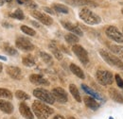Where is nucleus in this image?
<instances>
[{
  "instance_id": "20e7f679",
  "label": "nucleus",
  "mask_w": 123,
  "mask_h": 119,
  "mask_svg": "<svg viewBox=\"0 0 123 119\" xmlns=\"http://www.w3.org/2000/svg\"><path fill=\"white\" fill-rule=\"evenodd\" d=\"M33 95L37 97L38 99H40L41 101H44L47 104H53L55 102V99L52 94L42 88H37V89L33 90Z\"/></svg>"
},
{
  "instance_id": "c756f323",
  "label": "nucleus",
  "mask_w": 123,
  "mask_h": 119,
  "mask_svg": "<svg viewBox=\"0 0 123 119\" xmlns=\"http://www.w3.org/2000/svg\"><path fill=\"white\" fill-rule=\"evenodd\" d=\"M15 96L18 99H21V100H28V99H30V95L28 94H26L25 92L20 91V90L16 91Z\"/></svg>"
},
{
  "instance_id": "393cba45",
  "label": "nucleus",
  "mask_w": 123,
  "mask_h": 119,
  "mask_svg": "<svg viewBox=\"0 0 123 119\" xmlns=\"http://www.w3.org/2000/svg\"><path fill=\"white\" fill-rule=\"evenodd\" d=\"M12 99V94L10 90L5 89V88H0V99Z\"/></svg>"
},
{
  "instance_id": "473e14b6",
  "label": "nucleus",
  "mask_w": 123,
  "mask_h": 119,
  "mask_svg": "<svg viewBox=\"0 0 123 119\" xmlns=\"http://www.w3.org/2000/svg\"><path fill=\"white\" fill-rule=\"evenodd\" d=\"M115 78H116V81H117V86L123 90V79H122V77H120L118 74H116V76H115Z\"/></svg>"
},
{
  "instance_id": "72a5a7b5",
  "label": "nucleus",
  "mask_w": 123,
  "mask_h": 119,
  "mask_svg": "<svg viewBox=\"0 0 123 119\" xmlns=\"http://www.w3.org/2000/svg\"><path fill=\"white\" fill-rule=\"evenodd\" d=\"M5 50L10 55H16L17 54V51H16L13 47H12V46H6L5 47Z\"/></svg>"
},
{
  "instance_id": "0eeeda50",
  "label": "nucleus",
  "mask_w": 123,
  "mask_h": 119,
  "mask_svg": "<svg viewBox=\"0 0 123 119\" xmlns=\"http://www.w3.org/2000/svg\"><path fill=\"white\" fill-rule=\"evenodd\" d=\"M105 33L110 39L117 43H123V34L118 30L117 28L110 26L105 30Z\"/></svg>"
},
{
  "instance_id": "ea45409f",
  "label": "nucleus",
  "mask_w": 123,
  "mask_h": 119,
  "mask_svg": "<svg viewBox=\"0 0 123 119\" xmlns=\"http://www.w3.org/2000/svg\"><path fill=\"white\" fill-rule=\"evenodd\" d=\"M4 1H5V2H8V3H10V2H12V0H4Z\"/></svg>"
},
{
  "instance_id": "37998d69",
  "label": "nucleus",
  "mask_w": 123,
  "mask_h": 119,
  "mask_svg": "<svg viewBox=\"0 0 123 119\" xmlns=\"http://www.w3.org/2000/svg\"><path fill=\"white\" fill-rule=\"evenodd\" d=\"M122 32H123V28H122Z\"/></svg>"
},
{
  "instance_id": "6e6552de",
  "label": "nucleus",
  "mask_w": 123,
  "mask_h": 119,
  "mask_svg": "<svg viewBox=\"0 0 123 119\" xmlns=\"http://www.w3.org/2000/svg\"><path fill=\"white\" fill-rule=\"evenodd\" d=\"M16 47L24 51H31L34 49V45H32L31 41L24 37H18L15 41Z\"/></svg>"
},
{
  "instance_id": "c03bdc74",
  "label": "nucleus",
  "mask_w": 123,
  "mask_h": 119,
  "mask_svg": "<svg viewBox=\"0 0 123 119\" xmlns=\"http://www.w3.org/2000/svg\"><path fill=\"white\" fill-rule=\"evenodd\" d=\"M12 119H15V118H12Z\"/></svg>"
},
{
  "instance_id": "b1692460",
  "label": "nucleus",
  "mask_w": 123,
  "mask_h": 119,
  "mask_svg": "<svg viewBox=\"0 0 123 119\" xmlns=\"http://www.w3.org/2000/svg\"><path fill=\"white\" fill-rule=\"evenodd\" d=\"M22 62H23L24 65H26L28 67H32V66L35 65V60L31 55H27V56L23 57Z\"/></svg>"
},
{
  "instance_id": "39448f33",
  "label": "nucleus",
  "mask_w": 123,
  "mask_h": 119,
  "mask_svg": "<svg viewBox=\"0 0 123 119\" xmlns=\"http://www.w3.org/2000/svg\"><path fill=\"white\" fill-rule=\"evenodd\" d=\"M96 77H97L98 81L101 85H104V86L111 85L114 80L113 74L107 70H98L96 73Z\"/></svg>"
},
{
  "instance_id": "412c9836",
  "label": "nucleus",
  "mask_w": 123,
  "mask_h": 119,
  "mask_svg": "<svg viewBox=\"0 0 123 119\" xmlns=\"http://www.w3.org/2000/svg\"><path fill=\"white\" fill-rule=\"evenodd\" d=\"M49 49L51 50V52H52V54L55 56V58L57 60H61L62 59V52L59 50V48L56 46V45H54L53 43L52 44H50L49 45Z\"/></svg>"
},
{
  "instance_id": "9b49d317",
  "label": "nucleus",
  "mask_w": 123,
  "mask_h": 119,
  "mask_svg": "<svg viewBox=\"0 0 123 119\" xmlns=\"http://www.w3.org/2000/svg\"><path fill=\"white\" fill-rule=\"evenodd\" d=\"M52 95L54 99H56L60 103H65L67 101V94L64 90L61 87H57L52 90Z\"/></svg>"
},
{
  "instance_id": "c85d7f7f",
  "label": "nucleus",
  "mask_w": 123,
  "mask_h": 119,
  "mask_svg": "<svg viewBox=\"0 0 123 119\" xmlns=\"http://www.w3.org/2000/svg\"><path fill=\"white\" fill-rule=\"evenodd\" d=\"M21 30H22L25 34H27V35H29V36H34V35L36 34L35 30H33V29H31L30 27H28V26H25V25L21 26Z\"/></svg>"
},
{
  "instance_id": "f257e3e1",
  "label": "nucleus",
  "mask_w": 123,
  "mask_h": 119,
  "mask_svg": "<svg viewBox=\"0 0 123 119\" xmlns=\"http://www.w3.org/2000/svg\"><path fill=\"white\" fill-rule=\"evenodd\" d=\"M32 110L34 114L38 119H47V117L54 113L53 109H51L49 106L45 105L43 102L36 100L32 104Z\"/></svg>"
},
{
  "instance_id": "f3484780",
  "label": "nucleus",
  "mask_w": 123,
  "mask_h": 119,
  "mask_svg": "<svg viewBox=\"0 0 123 119\" xmlns=\"http://www.w3.org/2000/svg\"><path fill=\"white\" fill-rule=\"evenodd\" d=\"M109 95L113 100H115L117 103H123V95L115 88L109 89Z\"/></svg>"
},
{
  "instance_id": "1a4fd4ad",
  "label": "nucleus",
  "mask_w": 123,
  "mask_h": 119,
  "mask_svg": "<svg viewBox=\"0 0 123 119\" xmlns=\"http://www.w3.org/2000/svg\"><path fill=\"white\" fill-rule=\"evenodd\" d=\"M31 15H32L34 18H36L37 20H39L42 24L46 25V26H50V25H52V23H53V19H52L49 15L46 14V13H43V12H41L33 11V12H31Z\"/></svg>"
},
{
  "instance_id": "c9c22d12",
  "label": "nucleus",
  "mask_w": 123,
  "mask_h": 119,
  "mask_svg": "<svg viewBox=\"0 0 123 119\" xmlns=\"http://www.w3.org/2000/svg\"><path fill=\"white\" fill-rule=\"evenodd\" d=\"M45 10H46V12H50V13H51V14H52V13H53V12H52V11H51V10H49V9H47V8H45Z\"/></svg>"
},
{
  "instance_id": "5701e85b",
  "label": "nucleus",
  "mask_w": 123,
  "mask_h": 119,
  "mask_svg": "<svg viewBox=\"0 0 123 119\" xmlns=\"http://www.w3.org/2000/svg\"><path fill=\"white\" fill-rule=\"evenodd\" d=\"M69 91H70L71 95H73V97L77 100L78 102H80V101H81V98H80L79 90H78L76 85H74V84H70V85H69Z\"/></svg>"
},
{
  "instance_id": "58836bf2",
  "label": "nucleus",
  "mask_w": 123,
  "mask_h": 119,
  "mask_svg": "<svg viewBox=\"0 0 123 119\" xmlns=\"http://www.w3.org/2000/svg\"><path fill=\"white\" fill-rule=\"evenodd\" d=\"M2 69H3V66H2V64H1V63H0V72H1V71H2Z\"/></svg>"
},
{
  "instance_id": "4468645a",
  "label": "nucleus",
  "mask_w": 123,
  "mask_h": 119,
  "mask_svg": "<svg viewBox=\"0 0 123 119\" xmlns=\"http://www.w3.org/2000/svg\"><path fill=\"white\" fill-rule=\"evenodd\" d=\"M6 71H7V74L14 79H21L23 77L21 69L16 66H9V67H7Z\"/></svg>"
},
{
  "instance_id": "e433bc0d",
  "label": "nucleus",
  "mask_w": 123,
  "mask_h": 119,
  "mask_svg": "<svg viewBox=\"0 0 123 119\" xmlns=\"http://www.w3.org/2000/svg\"><path fill=\"white\" fill-rule=\"evenodd\" d=\"M0 60H7V58L4 57V56H0Z\"/></svg>"
},
{
  "instance_id": "4c0bfd02",
  "label": "nucleus",
  "mask_w": 123,
  "mask_h": 119,
  "mask_svg": "<svg viewBox=\"0 0 123 119\" xmlns=\"http://www.w3.org/2000/svg\"><path fill=\"white\" fill-rule=\"evenodd\" d=\"M5 4V1L4 0H0V6H3Z\"/></svg>"
},
{
  "instance_id": "f8f14e48",
  "label": "nucleus",
  "mask_w": 123,
  "mask_h": 119,
  "mask_svg": "<svg viewBox=\"0 0 123 119\" xmlns=\"http://www.w3.org/2000/svg\"><path fill=\"white\" fill-rule=\"evenodd\" d=\"M62 27H63L65 30H69L71 33H73V34H75V35H77V36H82V34H83L81 30H80L78 26L72 24V23H70V22L62 21Z\"/></svg>"
},
{
  "instance_id": "aec40b11",
  "label": "nucleus",
  "mask_w": 123,
  "mask_h": 119,
  "mask_svg": "<svg viewBox=\"0 0 123 119\" xmlns=\"http://www.w3.org/2000/svg\"><path fill=\"white\" fill-rule=\"evenodd\" d=\"M108 48L115 53L116 55H118L119 57H121L123 59V46L122 45H108Z\"/></svg>"
},
{
  "instance_id": "a19ab883",
  "label": "nucleus",
  "mask_w": 123,
  "mask_h": 119,
  "mask_svg": "<svg viewBox=\"0 0 123 119\" xmlns=\"http://www.w3.org/2000/svg\"><path fill=\"white\" fill-rule=\"evenodd\" d=\"M68 119H76L75 117H73V116H70V117H68Z\"/></svg>"
},
{
  "instance_id": "6ab92c4d",
  "label": "nucleus",
  "mask_w": 123,
  "mask_h": 119,
  "mask_svg": "<svg viewBox=\"0 0 123 119\" xmlns=\"http://www.w3.org/2000/svg\"><path fill=\"white\" fill-rule=\"evenodd\" d=\"M70 70H71V72H72L73 74L75 75V76H77L78 77H80V78H82V79H83V78L85 77L83 71H82L78 65L74 64V63H71V64H70Z\"/></svg>"
},
{
  "instance_id": "f704fd0d",
  "label": "nucleus",
  "mask_w": 123,
  "mask_h": 119,
  "mask_svg": "<svg viewBox=\"0 0 123 119\" xmlns=\"http://www.w3.org/2000/svg\"><path fill=\"white\" fill-rule=\"evenodd\" d=\"M53 119H65L63 116H62V115H60V114H57V115H55L54 116V118Z\"/></svg>"
},
{
  "instance_id": "423d86ee",
  "label": "nucleus",
  "mask_w": 123,
  "mask_h": 119,
  "mask_svg": "<svg viewBox=\"0 0 123 119\" xmlns=\"http://www.w3.org/2000/svg\"><path fill=\"white\" fill-rule=\"evenodd\" d=\"M72 51L74 52V54L77 56L79 60H80V62L84 65L88 64L89 62V58H88V54L87 51L80 45H74L72 46Z\"/></svg>"
},
{
  "instance_id": "79ce46f5",
  "label": "nucleus",
  "mask_w": 123,
  "mask_h": 119,
  "mask_svg": "<svg viewBox=\"0 0 123 119\" xmlns=\"http://www.w3.org/2000/svg\"><path fill=\"white\" fill-rule=\"evenodd\" d=\"M121 5L123 6V3H121ZM121 12H122V13H123V7H122V10H121Z\"/></svg>"
},
{
  "instance_id": "7c9ffc66",
  "label": "nucleus",
  "mask_w": 123,
  "mask_h": 119,
  "mask_svg": "<svg viewBox=\"0 0 123 119\" xmlns=\"http://www.w3.org/2000/svg\"><path fill=\"white\" fill-rule=\"evenodd\" d=\"M11 17L18 19V20H23V19L25 18V15H24V12H23L20 9H18V10H16L14 12L11 13Z\"/></svg>"
},
{
  "instance_id": "ddd939ff",
  "label": "nucleus",
  "mask_w": 123,
  "mask_h": 119,
  "mask_svg": "<svg viewBox=\"0 0 123 119\" xmlns=\"http://www.w3.org/2000/svg\"><path fill=\"white\" fill-rule=\"evenodd\" d=\"M30 80H31V83L36 84V85H43V86H48V85H49L48 80L46 79L43 76L38 75V74L31 75V77H30Z\"/></svg>"
},
{
  "instance_id": "f03ea898",
  "label": "nucleus",
  "mask_w": 123,
  "mask_h": 119,
  "mask_svg": "<svg viewBox=\"0 0 123 119\" xmlns=\"http://www.w3.org/2000/svg\"><path fill=\"white\" fill-rule=\"evenodd\" d=\"M80 18L88 25H98L101 22L100 17L87 8L82 9L80 12Z\"/></svg>"
},
{
  "instance_id": "dca6fc26",
  "label": "nucleus",
  "mask_w": 123,
  "mask_h": 119,
  "mask_svg": "<svg viewBox=\"0 0 123 119\" xmlns=\"http://www.w3.org/2000/svg\"><path fill=\"white\" fill-rule=\"evenodd\" d=\"M0 110L8 114H11L13 112V106L11 102L4 100V99H0Z\"/></svg>"
},
{
  "instance_id": "4be33fe9",
  "label": "nucleus",
  "mask_w": 123,
  "mask_h": 119,
  "mask_svg": "<svg viewBox=\"0 0 123 119\" xmlns=\"http://www.w3.org/2000/svg\"><path fill=\"white\" fill-rule=\"evenodd\" d=\"M64 39L65 41L69 44V45H76L77 43H79V37L77 35L73 34V33H68L64 36Z\"/></svg>"
},
{
  "instance_id": "a878e982",
  "label": "nucleus",
  "mask_w": 123,
  "mask_h": 119,
  "mask_svg": "<svg viewBox=\"0 0 123 119\" xmlns=\"http://www.w3.org/2000/svg\"><path fill=\"white\" fill-rule=\"evenodd\" d=\"M40 57L42 58V60H44V62H46L47 65H52L53 64V60H52V57L47 54L44 51H41L40 52Z\"/></svg>"
},
{
  "instance_id": "bb28decb",
  "label": "nucleus",
  "mask_w": 123,
  "mask_h": 119,
  "mask_svg": "<svg viewBox=\"0 0 123 119\" xmlns=\"http://www.w3.org/2000/svg\"><path fill=\"white\" fill-rule=\"evenodd\" d=\"M52 8L57 12H62V13H68V8L65 7L64 5L62 4H53Z\"/></svg>"
},
{
  "instance_id": "2eb2a0df",
  "label": "nucleus",
  "mask_w": 123,
  "mask_h": 119,
  "mask_svg": "<svg viewBox=\"0 0 123 119\" xmlns=\"http://www.w3.org/2000/svg\"><path fill=\"white\" fill-rule=\"evenodd\" d=\"M19 111H20V113L22 114L23 117H25L26 119H33V113L31 111L30 107L26 103L22 102L19 105Z\"/></svg>"
},
{
  "instance_id": "cd10ccee",
  "label": "nucleus",
  "mask_w": 123,
  "mask_h": 119,
  "mask_svg": "<svg viewBox=\"0 0 123 119\" xmlns=\"http://www.w3.org/2000/svg\"><path fill=\"white\" fill-rule=\"evenodd\" d=\"M81 88L84 90V92L85 93H87V94H89L90 95H92L93 97H95V98H98V99H101V97H100V95H98V94H97L96 92H94L92 89H90L88 86H86L85 84H82L81 85Z\"/></svg>"
},
{
  "instance_id": "7ed1b4c3",
  "label": "nucleus",
  "mask_w": 123,
  "mask_h": 119,
  "mask_svg": "<svg viewBox=\"0 0 123 119\" xmlns=\"http://www.w3.org/2000/svg\"><path fill=\"white\" fill-rule=\"evenodd\" d=\"M99 54L102 57V59L104 60L109 65L115 66L117 68H119V69L123 70V62L121 60H119V58H117L114 54H112L110 52H107V51H105L103 49L99 50Z\"/></svg>"
},
{
  "instance_id": "2f4dec72",
  "label": "nucleus",
  "mask_w": 123,
  "mask_h": 119,
  "mask_svg": "<svg viewBox=\"0 0 123 119\" xmlns=\"http://www.w3.org/2000/svg\"><path fill=\"white\" fill-rule=\"evenodd\" d=\"M21 1H22V4H24L26 7L30 8V9H36L38 7L37 4L31 0H21Z\"/></svg>"
},
{
  "instance_id": "9d476101",
  "label": "nucleus",
  "mask_w": 123,
  "mask_h": 119,
  "mask_svg": "<svg viewBox=\"0 0 123 119\" xmlns=\"http://www.w3.org/2000/svg\"><path fill=\"white\" fill-rule=\"evenodd\" d=\"M67 4L76 7H93L97 8L98 4L94 0H64Z\"/></svg>"
},
{
  "instance_id": "a211bd4d",
  "label": "nucleus",
  "mask_w": 123,
  "mask_h": 119,
  "mask_svg": "<svg viewBox=\"0 0 123 119\" xmlns=\"http://www.w3.org/2000/svg\"><path fill=\"white\" fill-rule=\"evenodd\" d=\"M84 103L88 108H90L91 110H94V111L98 109V107H99V104L96 101L95 98H93L92 96H85L84 97Z\"/></svg>"
}]
</instances>
